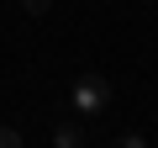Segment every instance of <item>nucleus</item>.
<instances>
[{
	"mask_svg": "<svg viewBox=\"0 0 158 148\" xmlns=\"http://www.w3.org/2000/svg\"><path fill=\"white\" fill-rule=\"evenodd\" d=\"M48 6L53 0H21V11H32V16H48Z\"/></svg>",
	"mask_w": 158,
	"mask_h": 148,
	"instance_id": "nucleus-3",
	"label": "nucleus"
},
{
	"mask_svg": "<svg viewBox=\"0 0 158 148\" xmlns=\"http://www.w3.org/2000/svg\"><path fill=\"white\" fill-rule=\"evenodd\" d=\"M16 143H21V132H16V127H0V148H16Z\"/></svg>",
	"mask_w": 158,
	"mask_h": 148,
	"instance_id": "nucleus-4",
	"label": "nucleus"
},
{
	"mask_svg": "<svg viewBox=\"0 0 158 148\" xmlns=\"http://www.w3.org/2000/svg\"><path fill=\"white\" fill-rule=\"evenodd\" d=\"M53 143H58V148H79L85 137H79V127H58V132H53Z\"/></svg>",
	"mask_w": 158,
	"mask_h": 148,
	"instance_id": "nucleus-2",
	"label": "nucleus"
},
{
	"mask_svg": "<svg viewBox=\"0 0 158 148\" xmlns=\"http://www.w3.org/2000/svg\"><path fill=\"white\" fill-rule=\"evenodd\" d=\"M111 106V85L100 80V74H79L74 80V111L79 116H100Z\"/></svg>",
	"mask_w": 158,
	"mask_h": 148,
	"instance_id": "nucleus-1",
	"label": "nucleus"
}]
</instances>
